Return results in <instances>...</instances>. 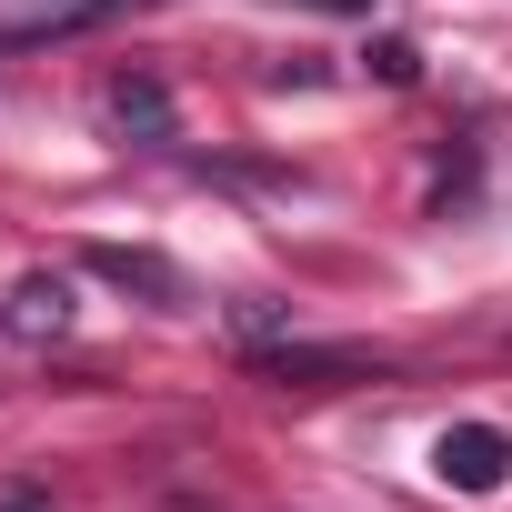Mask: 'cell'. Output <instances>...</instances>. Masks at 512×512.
<instances>
[{"label":"cell","mask_w":512,"mask_h":512,"mask_svg":"<svg viewBox=\"0 0 512 512\" xmlns=\"http://www.w3.org/2000/svg\"><path fill=\"white\" fill-rule=\"evenodd\" d=\"M432 472H442L452 492H502V482H512V432H502V422H452V432L432 442Z\"/></svg>","instance_id":"obj_1"},{"label":"cell","mask_w":512,"mask_h":512,"mask_svg":"<svg viewBox=\"0 0 512 512\" xmlns=\"http://www.w3.org/2000/svg\"><path fill=\"white\" fill-rule=\"evenodd\" d=\"M91 272H101L111 292H141V302H161V312H181V302H191L181 262H161V251H131V241H91Z\"/></svg>","instance_id":"obj_2"},{"label":"cell","mask_w":512,"mask_h":512,"mask_svg":"<svg viewBox=\"0 0 512 512\" xmlns=\"http://www.w3.org/2000/svg\"><path fill=\"white\" fill-rule=\"evenodd\" d=\"M101 111H111V131H121V141H141V151H161V141H171V91H161L151 71H121V81L101 91Z\"/></svg>","instance_id":"obj_3"},{"label":"cell","mask_w":512,"mask_h":512,"mask_svg":"<svg viewBox=\"0 0 512 512\" xmlns=\"http://www.w3.org/2000/svg\"><path fill=\"white\" fill-rule=\"evenodd\" d=\"M0 322H11L21 342H61V332H71V282H61V272H31V282L11 292V312H0Z\"/></svg>","instance_id":"obj_4"},{"label":"cell","mask_w":512,"mask_h":512,"mask_svg":"<svg viewBox=\"0 0 512 512\" xmlns=\"http://www.w3.org/2000/svg\"><path fill=\"white\" fill-rule=\"evenodd\" d=\"M251 372L262 382H382V362H362V352H262Z\"/></svg>","instance_id":"obj_5"},{"label":"cell","mask_w":512,"mask_h":512,"mask_svg":"<svg viewBox=\"0 0 512 512\" xmlns=\"http://www.w3.org/2000/svg\"><path fill=\"white\" fill-rule=\"evenodd\" d=\"M372 71H382V81H412L422 51H412V41H372Z\"/></svg>","instance_id":"obj_6"},{"label":"cell","mask_w":512,"mask_h":512,"mask_svg":"<svg viewBox=\"0 0 512 512\" xmlns=\"http://www.w3.org/2000/svg\"><path fill=\"white\" fill-rule=\"evenodd\" d=\"M0 512H41V492H31V482H21V492H0Z\"/></svg>","instance_id":"obj_7"},{"label":"cell","mask_w":512,"mask_h":512,"mask_svg":"<svg viewBox=\"0 0 512 512\" xmlns=\"http://www.w3.org/2000/svg\"><path fill=\"white\" fill-rule=\"evenodd\" d=\"M312 11H342V21H362V11H372V0H312Z\"/></svg>","instance_id":"obj_8"}]
</instances>
